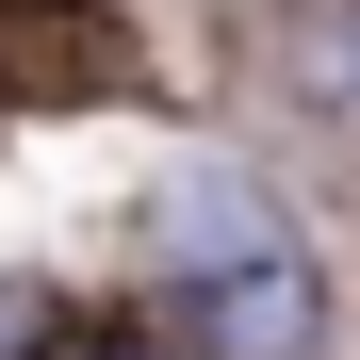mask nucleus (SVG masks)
<instances>
[{"instance_id":"nucleus-1","label":"nucleus","mask_w":360,"mask_h":360,"mask_svg":"<svg viewBox=\"0 0 360 360\" xmlns=\"http://www.w3.org/2000/svg\"><path fill=\"white\" fill-rule=\"evenodd\" d=\"M197 328H213L229 360H311V246L213 262V278H197Z\"/></svg>"}]
</instances>
